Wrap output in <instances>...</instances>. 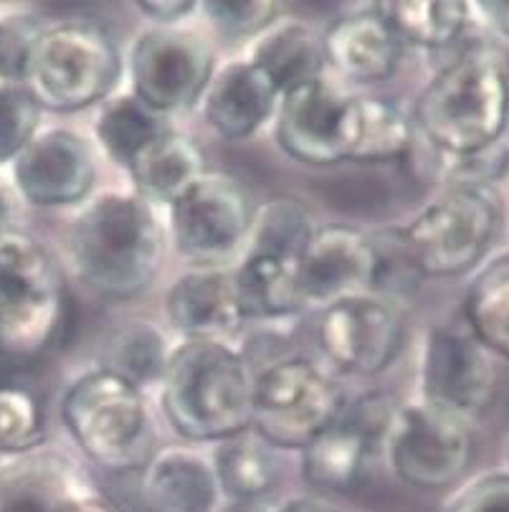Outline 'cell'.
I'll list each match as a JSON object with an SVG mask.
<instances>
[{
  "label": "cell",
  "instance_id": "1",
  "mask_svg": "<svg viewBox=\"0 0 509 512\" xmlns=\"http://www.w3.org/2000/svg\"><path fill=\"white\" fill-rule=\"evenodd\" d=\"M168 234L155 206L135 193H102L74 218L66 236L71 272L104 300H132L165 264Z\"/></svg>",
  "mask_w": 509,
  "mask_h": 512
},
{
  "label": "cell",
  "instance_id": "2",
  "mask_svg": "<svg viewBox=\"0 0 509 512\" xmlns=\"http://www.w3.org/2000/svg\"><path fill=\"white\" fill-rule=\"evenodd\" d=\"M256 368L226 340H180L160 381V409L178 436L218 444L254 424Z\"/></svg>",
  "mask_w": 509,
  "mask_h": 512
},
{
  "label": "cell",
  "instance_id": "3",
  "mask_svg": "<svg viewBox=\"0 0 509 512\" xmlns=\"http://www.w3.org/2000/svg\"><path fill=\"white\" fill-rule=\"evenodd\" d=\"M509 120V77L502 56L464 46L441 66L413 107L421 142L436 153L466 155L502 140Z\"/></svg>",
  "mask_w": 509,
  "mask_h": 512
},
{
  "label": "cell",
  "instance_id": "4",
  "mask_svg": "<svg viewBox=\"0 0 509 512\" xmlns=\"http://www.w3.org/2000/svg\"><path fill=\"white\" fill-rule=\"evenodd\" d=\"M61 421L84 457L107 472H142L158 452L145 391L104 365L66 388Z\"/></svg>",
  "mask_w": 509,
  "mask_h": 512
},
{
  "label": "cell",
  "instance_id": "5",
  "mask_svg": "<svg viewBox=\"0 0 509 512\" xmlns=\"http://www.w3.org/2000/svg\"><path fill=\"white\" fill-rule=\"evenodd\" d=\"M69 317L64 272L26 231L0 236V355L31 360L59 340Z\"/></svg>",
  "mask_w": 509,
  "mask_h": 512
},
{
  "label": "cell",
  "instance_id": "6",
  "mask_svg": "<svg viewBox=\"0 0 509 512\" xmlns=\"http://www.w3.org/2000/svg\"><path fill=\"white\" fill-rule=\"evenodd\" d=\"M122 77V54L112 33L89 18H69L41 31L23 87L49 112L71 115L99 107Z\"/></svg>",
  "mask_w": 509,
  "mask_h": 512
},
{
  "label": "cell",
  "instance_id": "7",
  "mask_svg": "<svg viewBox=\"0 0 509 512\" xmlns=\"http://www.w3.org/2000/svg\"><path fill=\"white\" fill-rule=\"evenodd\" d=\"M502 208L484 188H446L428 203L401 239L421 277L449 279L482 264L497 239Z\"/></svg>",
  "mask_w": 509,
  "mask_h": 512
},
{
  "label": "cell",
  "instance_id": "8",
  "mask_svg": "<svg viewBox=\"0 0 509 512\" xmlns=\"http://www.w3.org/2000/svg\"><path fill=\"white\" fill-rule=\"evenodd\" d=\"M340 383L307 358H279L256 371L251 429L271 449L302 452L345 411Z\"/></svg>",
  "mask_w": 509,
  "mask_h": 512
},
{
  "label": "cell",
  "instance_id": "9",
  "mask_svg": "<svg viewBox=\"0 0 509 512\" xmlns=\"http://www.w3.org/2000/svg\"><path fill=\"white\" fill-rule=\"evenodd\" d=\"M383 452L403 485L434 492L464 480L477 454V442L469 421L416 401L401 404Z\"/></svg>",
  "mask_w": 509,
  "mask_h": 512
},
{
  "label": "cell",
  "instance_id": "10",
  "mask_svg": "<svg viewBox=\"0 0 509 512\" xmlns=\"http://www.w3.org/2000/svg\"><path fill=\"white\" fill-rule=\"evenodd\" d=\"M254 213L241 180L208 170L168 206L170 239L193 267H221L249 244Z\"/></svg>",
  "mask_w": 509,
  "mask_h": 512
},
{
  "label": "cell",
  "instance_id": "11",
  "mask_svg": "<svg viewBox=\"0 0 509 512\" xmlns=\"http://www.w3.org/2000/svg\"><path fill=\"white\" fill-rule=\"evenodd\" d=\"M132 94L158 115L195 107L216 74V51L195 28L152 26L130 49Z\"/></svg>",
  "mask_w": 509,
  "mask_h": 512
},
{
  "label": "cell",
  "instance_id": "12",
  "mask_svg": "<svg viewBox=\"0 0 509 512\" xmlns=\"http://www.w3.org/2000/svg\"><path fill=\"white\" fill-rule=\"evenodd\" d=\"M418 391V401L466 421L482 416L494 404L499 393L497 363L464 320L439 322L426 333Z\"/></svg>",
  "mask_w": 509,
  "mask_h": 512
},
{
  "label": "cell",
  "instance_id": "13",
  "mask_svg": "<svg viewBox=\"0 0 509 512\" xmlns=\"http://www.w3.org/2000/svg\"><path fill=\"white\" fill-rule=\"evenodd\" d=\"M358 127V94L330 77L282 94L274 117V137L284 155L309 168L352 163Z\"/></svg>",
  "mask_w": 509,
  "mask_h": 512
},
{
  "label": "cell",
  "instance_id": "14",
  "mask_svg": "<svg viewBox=\"0 0 509 512\" xmlns=\"http://www.w3.org/2000/svg\"><path fill=\"white\" fill-rule=\"evenodd\" d=\"M406 340V312L393 297H347L322 307L317 345L337 371L378 376L398 358Z\"/></svg>",
  "mask_w": 509,
  "mask_h": 512
},
{
  "label": "cell",
  "instance_id": "15",
  "mask_svg": "<svg viewBox=\"0 0 509 512\" xmlns=\"http://www.w3.org/2000/svg\"><path fill=\"white\" fill-rule=\"evenodd\" d=\"M0 512H120L79 464L36 449L0 467Z\"/></svg>",
  "mask_w": 509,
  "mask_h": 512
},
{
  "label": "cell",
  "instance_id": "16",
  "mask_svg": "<svg viewBox=\"0 0 509 512\" xmlns=\"http://www.w3.org/2000/svg\"><path fill=\"white\" fill-rule=\"evenodd\" d=\"M18 193L36 208L84 203L97 186V155L92 142L74 130L38 132L11 163Z\"/></svg>",
  "mask_w": 509,
  "mask_h": 512
},
{
  "label": "cell",
  "instance_id": "17",
  "mask_svg": "<svg viewBox=\"0 0 509 512\" xmlns=\"http://www.w3.org/2000/svg\"><path fill=\"white\" fill-rule=\"evenodd\" d=\"M299 279L307 305L332 302L375 292L378 246L358 226L322 224L299 256Z\"/></svg>",
  "mask_w": 509,
  "mask_h": 512
},
{
  "label": "cell",
  "instance_id": "18",
  "mask_svg": "<svg viewBox=\"0 0 509 512\" xmlns=\"http://www.w3.org/2000/svg\"><path fill=\"white\" fill-rule=\"evenodd\" d=\"M165 317L183 340H226L239 333L246 317L233 269L193 267L175 277L165 292Z\"/></svg>",
  "mask_w": 509,
  "mask_h": 512
},
{
  "label": "cell",
  "instance_id": "19",
  "mask_svg": "<svg viewBox=\"0 0 509 512\" xmlns=\"http://www.w3.org/2000/svg\"><path fill=\"white\" fill-rule=\"evenodd\" d=\"M327 69L352 84L385 82L398 71L406 44L378 6L335 18L322 31Z\"/></svg>",
  "mask_w": 509,
  "mask_h": 512
},
{
  "label": "cell",
  "instance_id": "20",
  "mask_svg": "<svg viewBox=\"0 0 509 512\" xmlns=\"http://www.w3.org/2000/svg\"><path fill=\"white\" fill-rule=\"evenodd\" d=\"M279 99L277 87L249 59H233L218 66L201 104L206 125L223 140L239 142L277 117Z\"/></svg>",
  "mask_w": 509,
  "mask_h": 512
},
{
  "label": "cell",
  "instance_id": "21",
  "mask_svg": "<svg viewBox=\"0 0 509 512\" xmlns=\"http://www.w3.org/2000/svg\"><path fill=\"white\" fill-rule=\"evenodd\" d=\"M147 512H216L221 502L211 459L195 449L165 447L142 469Z\"/></svg>",
  "mask_w": 509,
  "mask_h": 512
},
{
  "label": "cell",
  "instance_id": "22",
  "mask_svg": "<svg viewBox=\"0 0 509 512\" xmlns=\"http://www.w3.org/2000/svg\"><path fill=\"white\" fill-rule=\"evenodd\" d=\"M380 449L345 416L302 449V480L312 490L350 495L360 490Z\"/></svg>",
  "mask_w": 509,
  "mask_h": 512
},
{
  "label": "cell",
  "instance_id": "23",
  "mask_svg": "<svg viewBox=\"0 0 509 512\" xmlns=\"http://www.w3.org/2000/svg\"><path fill=\"white\" fill-rule=\"evenodd\" d=\"M249 61L277 87L279 94L327 77L322 33L292 18H279L259 39H254Z\"/></svg>",
  "mask_w": 509,
  "mask_h": 512
},
{
  "label": "cell",
  "instance_id": "24",
  "mask_svg": "<svg viewBox=\"0 0 509 512\" xmlns=\"http://www.w3.org/2000/svg\"><path fill=\"white\" fill-rule=\"evenodd\" d=\"M127 173L135 186V196L150 206H170L208 173V163L201 145L173 127L152 142Z\"/></svg>",
  "mask_w": 509,
  "mask_h": 512
},
{
  "label": "cell",
  "instance_id": "25",
  "mask_svg": "<svg viewBox=\"0 0 509 512\" xmlns=\"http://www.w3.org/2000/svg\"><path fill=\"white\" fill-rule=\"evenodd\" d=\"M233 279L246 320H282L307 305L299 259L246 251L239 267H233Z\"/></svg>",
  "mask_w": 509,
  "mask_h": 512
},
{
  "label": "cell",
  "instance_id": "26",
  "mask_svg": "<svg viewBox=\"0 0 509 512\" xmlns=\"http://www.w3.org/2000/svg\"><path fill=\"white\" fill-rule=\"evenodd\" d=\"M170 130V117L158 115L132 92L112 94L99 104L94 117V142L114 165L125 170Z\"/></svg>",
  "mask_w": 509,
  "mask_h": 512
},
{
  "label": "cell",
  "instance_id": "27",
  "mask_svg": "<svg viewBox=\"0 0 509 512\" xmlns=\"http://www.w3.org/2000/svg\"><path fill=\"white\" fill-rule=\"evenodd\" d=\"M211 464L221 495L231 502L264 500L279 480L277 457L254 429L218 442Z\"/></svg>",
  "mask_w": 509,
  "mask_h": 512
},
{
  "label": "cell",
  "instance_id": "28",
  "mask_svg": "<svg viewBox=\"0 0 509 512\" xmlns=\"http://www.w3.org/2000/svg\"><path fill=\"white\" fill-rule=\"evenodd\" d=\"M416 142V122L401 104L388 97L358 94V127H355L352 163H398L413 153Z\"/></svg>",
  "mask_w": 509,
  "mask_h": 512
},
{
  "label": "cell",
  "instance_id": "29",
  "mask_svg": "<svg viewBox=\"0 0 509 512\" xmlns=\"http://www.w3.org/2000/svg\"><path fill=\"white\" fill-rule=\"evenodd\" d=\"M380 13L396 28L403 44H413L426 51L451 49L461 41L472 21V6L456 0H423V3H380Z\"/></svg>",
  "mask_w": 509,
  "mask_h": 512
},
{
  "label": "cell",
  "instance_id": "30",
  "mask_svg": "<svg viewBox=\"0 0 509 512\" xmlns=\"http://www.w3.org/2000/svg\"><path fill=\"white\" fill-rule=\"evenodd\" d=\"M461 320L489 353L509 358V254L474 277L466 289Z\"/></svg>",
  "mask_w": 509,
  "mask_h": 512
},
{
  "label": "cell",
  "instance_id": "31",
  "mask_svg": "<svg viewBox=\"0 0 509 512\" xmlns=\"http://www.w3.org/2000/svg\"><path fill=\"white\" fill-rule=\"evenodd\" d=\"M170 345L158 327L145 320H132L120 325L104 348V368L130 378L145 391L163 381L170 360Z\"/></svg>",
  "mask_w": 509,
  "mask_h": 512
},
{
  "label": "cell",
  "instance_id": "32",
  "mask_svg": "<svg viewBox=\"0 0 509 512\" xmlns=\"http://www.w3.org/2000/svg\"><path fill=\"white\" fill-rule=\"evenodd\" d=\"M317 226L309 211L294 198H271L261 203L254 213V226L249 236V251L289 256L299 259Z\"/></svg>",
  "mask_w": 509,
  "mask_h": 512
},
{
  "label": "cell",
  "instance_id": "33",
  "mask_svg": "<svg viewBox=\"0 0 509 512\" xmlns=\"http://www.w3.org/2000/svg\"><path fill=\"white\" fill-rule=\"evenodd\" d=\"M46 416L36 393L16 383H0V454L23 457L44 447Z\"/></svg>",
  "mask_w": 509,
  "mask_h": 512
},
{
  "label": "cell",
  "instance_id": "34",
  "mask_svg": "<svg viewBox=\"0 0 509 512\" xmlns=\"http://www.w3.org/2000/svg\"><path fill=\"white\" fill-rule=\"evenodd\" d=\"M431 150V165L436 178L444 180L446 188H484L492 191L497 180L509 170V145L504 140L494 142L489 148L474 150L466 155H444Z\"/></svg>",
  "mask_w": 509,
  "mask_h": 512
},
{
  "label": "cell",
  "instance_id": "35",
  "mask_svg": "<svg viewBox=\"0 0 509 512\" xmlns=\"http://www.w3.org/2000/svg\"><path fill=\"white\" fill-rule=\"evenodd\" d=\"M41 112L23 84L0 82V165H11L41 132Z\"/></svg>",
  "mask_w": 509,
  "mask_h": 512
},
{
  "label": "cell",
  "instance_id": "36",
  "mask_svg": "<svg viewBox=\"0 0 509 512\" xmlns=\"http://www.w3.org/2000/svg\"><path fill=\"white\" fill-rule=\"evenodd\" d=\"M201 13L223 36L231 39H259L266 28L282 18V6L271 0H208Z\"/></svg>",
  "mask_w": 509,
  "mask_h": 512
},
{
  "label": "cell",
  "instance_id": "37",
  "mask_svg": "<svg viewBox=\"0 0 509 512\" xmlns=\"http://www.w3.org/2000/svg\"><path fill=\"white\" fill-rule=\"evenodd\" d=\"M44 28L46 23L31 13H0V82L23 84L33 46Z\"/></svg>",
  "mask_w": 509,
  "mask_h": 512
},
{
  "label": "cell",
  "instance_id": "38",
  "mask_svg": "<svg viewBox=\"0 0 509 512\" xmlns=\"http://www.w3.org/2000/svg\"><path fill=\"white\" fill-rule=\"evenodd\" d=\"M446 512H509V472L484 474L469 482Z\"/></svg>",
  "mask_w": 509,
  "mask_h": 512
},
{
  "label": "cell",
  "instance_id": "39",
  "mask_svg": "<svg viewBox=\"0 0 509 512\" xmlns=\"http://www.w3.org/2000/svg\"><path fill=\"white\" fill-rule=\"evenodd\" d=\"M135 8L155 26H180L185 18L201 11V6L190 0H140Z\"/></svg>",
  "mask_w": 509,
  "mask_h": 512
},
{
  "label": "cell",
  "instance_id": "40",
  "mask_svg": "<svg viewBox=\"0 0 509 512\" xmlns=\"http://www.w3.org/2000/svg\"><path fill=\"white\" fill-rule=\"evenodd\" d=\"M479 16L487 18L502 36L509 39V0H492V3H479Z\"/></svg>",
  "mask_w": 509,
  "mask_h": 512
},
{
  "label": "cell",
  "instance_id": "41",
  "mask_svg": "<svg viewBox=\"0 0 509 512\" xmlns=\"http://www.w3.org/2000/svg\"><path fill=\"white\" fill-rule=\"evenodd\" d=\"M277 512H340L330 505H322L317 500H309V497H299V500H289L284 505L277 507Z\"/></svg>",
  "mask_w": 509,
  "mask_h": 512
},
{
  "label": "cell",
  "instance_id": "42",
  "mask_svg": "<svg viewBox=\"0 0 509 512\" xmlns=\"http://www.w3.org/2000/svg\"><path fill=\"white\" fill-rule=\"evenodd\" d=\"M11 203H8V196L0 188V236H6L11 231Z\"/></svg>",
  "mask_w": 509,
  "mask_h": 512
},
{
  "label": "cell",
  "instance_id": "43",
  "mask_svg": "<svg viewBox=\"0 0 509 512\" xmlns=\"http://www.w3.org/2000/svg\"><path fill=\"white\" fill-rule=\"evenodd\" d=\"M226 512H277V507H269L264 502H233Z\"/></svg>",
  "mask_w": 509,
  "mask_h": 512
}]
</instances>
